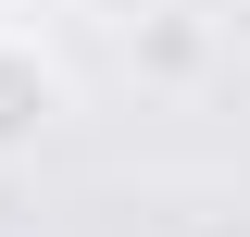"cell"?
Here are the masks:
<instances>
[{"label":"cell","mask_w":250,"mask_h":237,"mask_svg":"<svg viewBox=\"0 0 250 237\" xmlns=\"http://www.w3.org/2000/svg\"><path fill=\"white\" fill-rule=\"evenodd\" d=\"M125 75L150 100H188L213 75V13H200V0H138V13H125Z\"/></svg>","instance_id":"1"},{"label":"cell","mask_w":250,"mask_h":237,"mask_svg":"<svg viewBox=\"0 0 250 237\" xmlns=\"http://www.w3.org/2000/svg\"><path fill=\"white\" fill-rule=\"evenodd\" d=\"M50 125H62V62L38 50L25 25H0V162H25Z\"/></svg>","instance_id":"2"},{"label":"cell","mask_w":250,"mask_h":237,"mask_svg":"<svg viewBox=\"0 0 250 237\" xmlns=\"http://www.w3.org/2000/svg\"><path fill=\"white\" fill-rule=\"evenodd\" d=\"M175 237H250V212H188Z\"/></svg>","instance_id":"3"},{"label":"cell","mask_w":250,"mask_h":237,"mask_svg":"<svg viewBox=\"0 0 250 237\" xmlns=\"http://www.w3.org/2000/svg\"><path fill=\"white\" fill-rule=\"evenodd\" d=\"M0 13H62V0H0Z\"/></svg>","instance_id":"4"}]
</instances>
